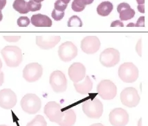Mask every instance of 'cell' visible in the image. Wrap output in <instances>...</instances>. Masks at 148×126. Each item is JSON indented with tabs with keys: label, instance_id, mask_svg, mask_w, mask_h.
Wrapping results in <instances>:
<instances>
[{
	"label": "cell",
	"instance_id": "obj_1",
	"mask_svg": "<svg viewBox=\"0 0 148 126\" xmlns=\"http://www.w3.org/2000/svg\"><path fill=\"white\" fill-rule=\"evenodd\" d=\"M1 53L8 67H17L23 60L22 50L15 45H8L4 47L1 50Z\"/></svg>",
	"mask_w": 148,
	"mask_h": 126
},
{
	"label": "cell",
	"instance_id": "obj_2",
	"mask_svg": "<svg viewBox=\"0 0 148 126\" xmlns=\"http://www.w3.org/2000/svg\"><path fill=\"white\" fill-rule=\"evenodd\" d=\"M119 77L123 82L133 83L138 78V69L133 63L127 62L120 66Z\"/></svg>",
	"mask_w": 148,
	"mask_h": 126
},
{
	"label": "cell",
	"instance_id": "obj_3",
	"mask_svg": "<svg viewBox=\"0 0 148 126\" xmlns=\"http://www.w3.org/2000/svg\"><path fill=\"white\" fill-rule=\"evenodd\" d=\"M21 107L24 112L30 114H34L40 111L42 106L41 99L35 94H27L22 98Z\"/></svg>",
	"mask_w": 148,
	"mask_h": 126
},
{
	"label": "cell",
	"instance_id": "obj_4",
	"mask_svg": "<svg viewBox=\"0 0 148 126\" xmlns=\"http://www.w3.org/2000/svg\"><path fill=\"white\" fill-rule=\"evenodd\" d=\"M82 110L89 118L99 119L103 115V105L99 99H93L84 101Z\"/></svg>",
	"mask_w": 148,
	"mask_h": 126
},
{
	"label": "cell",
	"instance_id": "obj_5",
	"mask_svg": "<svg viewBox=\"0 0 148 126\" xmlns=\"http://www.w3.org/2000/svg\"><path fill=\"white\" fill-rule=\"evenodd\" d=\"M97 92L104 100H112L116 97L117 87L111 80H102L97 85Z\"/></svg>",
	"mask_w": 148,
	"mask_h": 126
},
{
	"label": "cell",
	"instance_id": "obj_6",
	"mask_svg": "<svg viewBox=\"0 0 148 126\" xmlns=\"http://www.w3.org/2000/svg\"><path fill=\"white\" fill-rule=\"evenodd\" d=\"M121 60V55L118 50L115 48H107L101 52L100 55V62L103 66L112 68L119 64Z\"/></svg>",
	"mask_w": 148,
	"mask_h": 126
},
{
	"label": "cell",
	"instance_id": "obj_7",
	"mask_svg": "<svg viewBox=\"0 0 148 126\" xmlns=\"http://www.w3.org/2000/svg\"><path fill=\"white\" fill-rule=\"evenodd\" d=\"M121 101L122 104L128 108H135L140 101L138 91L133 87L125 88L121 93Z\"/></svg>",
	"mask_w": 148,
	"mask_h": 126
},
{
	"label": "cell",
	"instance_id": "obj_8",
	"mask_svg": "<svg viewBox=\"0 0 148 126\" xmlns=\"http://www.w3.org/2000/svg\"><path fill=\"white\" fill-rule=\"evenodd\" d=\"M49 83L53 90L56 93L64 92L67 88V80L62 72L56 70L51 74Z\"/></svg>",
	"mask_w": 148,
	"mask_h": 126
},
{
	"label": "cell",
	"instance_id": "obj_9",
	"mask_svg": "<svg viewBox=\"0 0 148 126\" xmlns=\"http://www.w3.org/2000/svg\"><path fill=\"white\" fill-rule=\"evenodd\" d=\"M43 69L41 65L38 63H31L26 65L23 70V77L26 81L32 83L41 78Z\"/></svg>",
	"mask_w": 148,
	"mask_h": 126
},
{
	"label": "cell",
	"instance_id": "obj_10",
	"mask_svg": "<svg viewBox=\"0 0 148 126\" xmlns=\"http://www.w3.org/2000/svg\"><path fill=\"white\" fill-rule=\"evenodd\" d=\"M58 55L62 62H70L77 55V47L71 41L64 42L58 48Z\"/></svg>",
	"mask_w": 148,
	"mask_h": 126
},
{
	"label": "cell",
	"instance_id": "obj_11",
	"mask_svg": "<svg viewBox=\"0 0 148 126\" xmlns=\"http://www.w3.org/2000/svg\"><path fill=\"white\" fill-rule=\"evenodd\" d=\"M109 119L113 126H126L130 120L129 114L123 108H117L111 111Z\"/></svg>",
	"mask_w": 148,
	"mask_h": 126
},
{
	"label": "cell",
	"instance_id": "obj_12",
	"mask_svg": "<svg viewBox=\"0 0 148 126\" xmlns=\"http://www.w3.org/2000/svg\"><path fill=\"white\" fill-rule=\"evenodd\" d=\"M44 112L51 121L56 123H58L60 121L63 114L61 106L55 101L47 103L44 109Z\"/></svg>",
	"mask_w": 148,
	"mask_h": 126
},
{
	"label": "cell",
	"instance_id": "obj_13",
	"mask_svg": "<svg viewBox=\"0 0 148 126\" xmlns=\"http://www.w3.org/2000/svg\"><path fill=\"white\" fill-rule=\"evenodd\" d=\"M59 35L45 34L36 37V44L40 48L44 50H49L56 46L60 41Z\"/></svg>",
	"mask_w": 148,
	"mask_h": 126
},
{
	"label": "cell",
	"instance_id": "obj_14",
	"mask_svg": "<svg viewBox=\"0 0 148 126\" xmlns=\"http://www.w3.org/2000/svg\"><path fill=\"white\" fill-rule=\"evenodd\" d=\"M80 47L84 53L95 54L100 48V41L96 36H87L81 41Z\"/></svg>",
	"mask_w": 148,
	"mask_h": 126
},
{
	"label": "cell",
	"instance_id": "obj_15",
	"mask_svg": "<svg viewBox=\"0 0 148 126\" xmlns=\"http://www.w3.org/2000/svg\"><path fill=\"white\" fill-rule=\"evenodd\" d=\"M17 96L10 89L0 90V107L3 109H11L17 104Z\"/></svg>",
	"mask_w": 148,
	"mask_h": 126
},
{
	"label": "cell",
	"instance_id": "obj_16",
	"mask_svg": "<svg viewBox=\"0 0 148 126\" xmlns=\"http://www.w3.org/2000/svg\"><path fill=\"white\" fill-rule=\"evenodd\" d=\"M68 74L73 83H79L86 76L85 66L81 63H73L69 68Z\"/></svg>",
	"mask_w": 148,
	"mask_h": 126
},
{
	"label": "cell",
	"instance_id": "obj_17",
	"mask_svg": "<svg viewBox=\"0 0 148 126\" xmlns=\"http://www.w3.org/2000/svg\"><path fill=\"white\" fill-rule=\"evenodd\" d=\"M117 11L119 13L120 20L121 21H127L131 20L135 16V10L132 9L129 3L123 2L119 4Z\"/></svg>",
	"mask_w": 148,
	"mask_h": 126
},
{
	"label": "cell",
	"instance_id": "obj_18",
	"mask_svg": "<svg viewBox=\"0 0 148 126\" xmlns=\"http://www.w3.org/2000/svg\"><path fill=\"white\" fill-rule=\"evenodd\" d=\"M31 24L36 27H51L52 21L48 16L42 14H36L31 17Z\"/></svg>",
	"mask_w": 148,
	"mask_h": 126
},
{
	"label": "cell",
	"instance_id": "obj_19",
	"mask_svg": "<svg viewBox=\"0 0 148 126\" xmlns=\"http://www.w3.org/2000/svg\"><path fill=\"white\" fill-rule=\"evenodd\" d=\"M76 121V114L72 109H68L63 112L62 117L58 122L60 126H73Z\"/></svg>",
	"mask_w": 148,
	"mask_h": 126
},
{
	"label": "cell",
	"instance_id": "obj_20",
	"mask_svg": "<svg viewBox=\"0 0 148 126\" xmlns=\"http://www.w3.org/2000/svg\"><path fill=\"white\" fill-rule=\"evenodd\" d=\"M74 87L77 92L81 94H87L90 93L93 87V83L90 77L87 76L83 82L81 83H74Z\"/></svg>",
	"mask_w": 148,
	"mask_h": 126
},
{
	"label": "cell",
	"instance_id": "obj_21",
	"mask_svg": "<svg viewBox=\"0 0 148 126\" xmlns=\"http://www.w3.org/2000/svg\"><path fill=\"white\" fill-rule=\"evenodd\" d=\"M114 9V6L110 1H103L97 7V13L102 17L108 16Z\"/></svg>",
	"mask_w": 148,
	"mask_h": 126
},
{
	"label": "cell",
	"instance_id": "obj_22",
	"mask_svg": "<svg viewBox=\"0 0 148 126\" xmlns=\"http://www.w3.org/2000/svg\"><path fill=\"white\" fill-rule=\"evenodd\" d=\"M94 0H73L71 8L75 12H82L87 5L91 4Z\"/></svg>",
	"mask_w": 148,
	"mask_h": 126
},
{
	"label": "cell",
	"instance_id": "obj_23",
	"mask_svg": "<svg viewBox=\"0 0 148 126\" xmlns=\"http://www.w3.org/2000/svg\"><path fill=\"white\" fill-rule=\"evenodd\" d=\"M13 7L14 9L20 14H27L29 12L27 2L25 0H15Z\"/></svg>",
	"mask_w": 148,
	"mask_h": 126
},
{
	"label": "cell",
	"instance_id": "obj_24",
	"mask_svg": "<svg viewBox=\"0 0 148 126\" xmlns=\"http://www.w3.org/2000/svg\"><path fill=\"white\" fill-rule=\"evenodd\" d=\"M26 126H47L46 120L42 115H37L33 119L27 123Z\"/></svg>",
	"mask_w": 148,
	"mask_h": 126
},
{
	"label": "cell",
	"instance_id": "obj_25",
	"mask_svg": "<svg viewBox=\"0 0 148 126\" xmlns=\"http://www.w3.org/2000/svg\"><path fill=\"white\" fill-rule=\"evenodd\" d=\"M68 26L69 27H73V26H76V27H82V22L81 19L76 15H73L71 17L69 20L68 21Z\"/></svg>",
	"mask_w": 148,
	"mask_h": 126
},
{
	"label": "cell",
	"instance_id": "obj_26",
	"mask_svg": "<svg viewBox=\"0 0 148 126\" xmlns=\"http://www.w3.org/2000/svg\"><path fill=\"white\" fill-rule=\"evenodd\" d=\"M27 4L29 11L36 12L38 11V10H40L42 8L41 3H37L36 1H33V0H30L29 2H27Z\"/></svg>",
	"mask_w": 148,
	"mask_h": 126
},
{
	"label": "cell",
	"instance_id": "obj_27",
	"mask_svg": "<svg viewBox=\"0 0 148 126\" xmlns=\"http://www.w3.org/2000/svg\"><path fill=\"white\" fill-rule=\"evenodd\" d=\"M68 4L63 3L61 0H57L54 3V9L58 10V11L64 12L66 8H67Z\"/></svg>",
	"mask_w": 148,
	"mask_h": 126
},
{
	"label": "cell",
	"instance_id": "obj_28",
	"mask_svg": "<svg viewBox=\"0 0 148 126\" xmlns=\"http://www.w3.org/2000/svg\"><path fill=\"white\" fill-rule=\"evenodd\" d=\"M30 20L27 17H20L17 20V25L19 27H26L30 24Z\"/></svg>",
	"mask_w": 148,
	"mask_h": 126
},
{
	"label": "cell",
	"instance_id": "obj_29",
	"mask_svg": "<svg viewBox=\"0 0 148 126\" xmlns=\"http://www.w3.org/2000/svg\"><path fill=\"white\" fill-rule=\"evenodd\" d=\"M51 16L54 20L60 21L64 16V12L58 11L57 10L53 9V10L52 11Z\"/></svg>",
	"mask_w": 148,
	"mask_h": 126
},
{
	"label": "cell",
	"instance_id": "obj_30",
	"mask_svg": "<svg viewBox=\"0 0 148 126\" xmlns=\"http://www.w3.org/2000/svg\"><path fill=\"white\" fill-rule=\"evenodd\" d=\"M3 38L8 42H16L20 39V36H3Z\"/></svg>",
	"mask_w": 148,
	"mask_h": 126
},
{
	"label": "cell",
	"instance_id": "obj_31",
	"mask_svg": "<svg viewBox=\"0 0 148 126\" xmlns=\"http://www.w3.org/2000/svg\"><path fill=\"white\" fill-rule=\"evenodd\" d=\"M136 51L140 57H142V39H139L136 45Z\"/></svg>",
	"mask_w": 148,
	"mask_h": 126
},
{
	"label": "cell",
	"instance_id": "obj_32",
	"mask_svg": "<svg viewBox=\"0 0 148 126\" xmlns=\"http://www.w3.org/2000/svg\"><path fill=\"white\" fill-rule=\"evenodd\" d=\"M144 26H145V17H140L136 24H135V27H144Z\"/></svg>",
	"mask_w": 148,
	"mask_h": 126
},
{
	"label": "cell",
	"instance_id": "obj_33",
	"mask_svg": "<svg viewBox=\"0 0 148 126\" xmlns=\"http://www.w3.org/2000/svg\"><path fill=\"white\" fill-rule=\"evenodd\" d=\"M116 26H119V27H124V24L120 20H116L113 22L111 24V27H116Z\"/></svg>",
	"mask_w": 148,
	"mask_h": 126
},
{
	"label": "cell",
	"instance_id": "obj_34",
	"mask_svg": "<svg viewBox=\"0 0 148 126\" xmlns=\"http://www.w3.org/2000/svg\"><path fill=\"white\" fill-rule=\"evenodd\" d=\"M6 4V0H0V13H1V10L4 8Z\"/></svg>",
	"mask_w": 148,
	"mask_h": 126
},
{
	"label": "cell",
	"instance_id": "obj_35",
	"mask_svg": "<svg viewBox=\"0 0 148 126\" xmlns=\"http://www.w3.org/2000/svg\"><path fill=\"white\" fill-rule=\"evenodd\" d=\"M137 8H138V10L140 12V13H145V6H144V4L138 5Z\"/></svg>",
	"mask_w": 148,
	"mask_h": 126
},
{
	"label": "cell",
	"instance_id": "obj_36",
	"mask_svg": "<svg viewBox=\"0 0 148 126\" xmlns=\"http://www.w3.org/2000/svg\"><path fill=\"white\" fill-rule=\"evenodd\" d=\"M3 79H4V77H3V73L2 72H0V86L2 85L3 83Z\"/></svg>",
	"mask_w": 148,
	"mask_h": 126
},
{
	"label": "cell",
	"instance_id": "obj_37",
	"mask_svg": "<svg viewBox=\"0 0 148 126\" xmlns=\"http://www.w3.org/2000/svg\"><path fill=\"white\" fill-rule=\"evenodd\" d=\"M136 2L138 5H143L145 3V0H136Z\"/></svg>",
	"mask_w": 148,
	"mask_h": 126
},
{
	"label": "cell",
	"instance_id": "obj_38",
	"mask_svg": "<svg viewBox=\"0 0 148 126\" xmlns=\"http://www.w3.org/2000/svg\"><path fill=\"white\" fill-rule=\"evenodd\" d=\"M90 126H105V125H103L102 123H94V124H92V125Z\"/></svg>",
	"mask_w": 148,
	"mask_h": 126
},
{
	"label": "cell",
	"instance_id": "obj_39",
	"mask_svg": "<svg viewBox=\"0 0 148 126\" xmlns=\"http://www.w3.org/2000/svg\"><path fill=\"white\" fill-rule=\"evenodd\" d=\"M61 1H62L63 3H66V4H68V3L70 2V1H71V0H61Z\"/></svg>",
	"mask_w": 148,
	"mask_h": 126
},
{
	"label": "cell",
	"instance_id": "obj_40",
	"mask_svg": "<svg viewBox=\"0 0 148 126\" xmlns=\"http://www.w3.org/2000/svg\"><path fill=\"white\" fill-rule=\"evenodd\" d=\"M138 126H142V118H140L139 119L138 122Z\"/></svg>",
	"mask_w": 148,
	"mask_h": 126
},
{
	"label": "cell",
	"instance_id": "obj_41",
	"mask_svg": "<svg viewBox=\"0 0 148 126\" xmlns=\"http://www.w3.org/2000/svg\"><path fill=\"white\" fill-rule=\"evenodd\" d=\"M34 1H36L37 3H41L42 1H43L44 0H33Z\"/></svg>",
	"mask_w": 148,
	"mask_h": 126
},
{
	"label": "cell",
	"instance_id": "obj_42",
	"mask_svg": "<svg viewBox=\"0 0 148 126\" xmlns=\"http://www.w3.org/2000/svg\"><path fill=\"white\" fill-rule=\"evenodd\" d=\"M2 19H3V15H2V13H0V22L2 20Z\"/></svg>",
	"mask_w": 148,
	"mask_h": 126
},
{
	"label": "cell",
	"instance_id": "obj_43",
	"mask_svg": "<svg viewBox=\"0 0 148 126\" xmlns=\"http://www.w3.org/2000/svg\"><path fill=\"white\" fill-rule=\"evenodd\" d=\"M130 26H134V27H135V24H132H132H129L127 25V27H130Z\"/></svg>",
	"mask_w": 148,
	"mask_h": 126
},
{
	"label": "cell",
	"instance_id": "obj_44",
	"mask_svg": "<svg viewBox=\"0 0 148 126\" xmlns=\"http://www.w3.org/2000/svg\"><path fill=\"white\" fill-rule=\"evenodd\" d=\"M1 68H2V62H1V59H0V70H1Z\"/></svg>",
	"mask_w": 148,
	"mask_h": 126
},
{
	"label": "cell",
	"instance_id": "obj_45",
	"mask_svg": "<svg viewBox=\"0 0 148 126\" xmlns=\"http://www.w3.org/2000/svg\"><path fill=\"white\" fill-rule=\"evenodd\" d=\"M0 126H8V125H0Z\"/></svg>",
	"mask_w": 148,
	"mask_h": 126
}]
</instances>
